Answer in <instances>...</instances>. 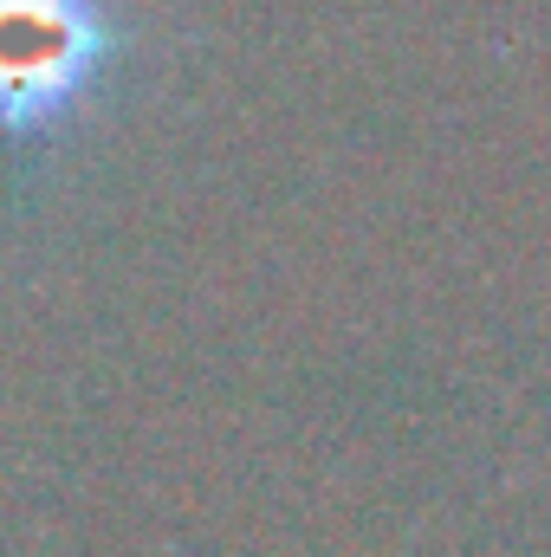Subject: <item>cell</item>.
I'll return each mask as SVG.
<instances>
[{
	"instance_id": "cell-1",
	"label": "cell",
	"mask_w": 551,
	"mask_h": 557,
	"mask_svg": "<svg viewBox=\"0 0 551 557\" xmlns=\"http://www.w3.org/2000/svg\"><path fill=\"white\" fill-rule=\"evenodd\" d=\"M111 52L118 33L105 0H0V137H52Z\"/></svg>"
}]
</instances>
